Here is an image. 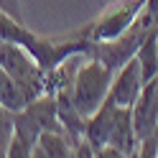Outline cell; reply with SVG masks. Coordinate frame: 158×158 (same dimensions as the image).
Segmentation results:
<instances>
[{
    "mask_svg": "<svg viewBox=\"0 0 158 158\" xmlns=\"http://www.w3.org/2000/svg\"><path fill=\"white\" fill-rule=\"evenodd\" d=\"M0 102H3V107L10 110V112H21V110H26V107L31 105L26 89L8 72L0 74Z\"/></svg>",
    "mask_w": 158,
    "mask_h": 158,
    "instance_id": "7",
    "label": "cell"
},
{
    "mask_svg": "<svg viewBox=\"0 0 158 158\" xmlns=\"http://www.w3.org/2000/svg\"><path fill=\"white\" fill-rule=\"evenodd\" d=\"M0 64H3V72H8L26 89V94H28L31 102L38 100L41 94H46V69L38 64L28 51H23L21 44L3 41V48H0Z\"/></svg>",
    "mask_w": 158,
    "mask_h": 158,
    "instance_id": "3",
    "label": "cell"
},
{
    "mask_svg": "<svg viewBox=\"0 0 158 158\" xmlns=\"http://www.w3.org/2000/svg\"><path fill=\"white\" fill-rule=\"evenodd\" d=\"M110 87H112V69L102 64L100 59H92L79 66V72L72 82V100L74 107L84 117H92L100 107L105 105L107 94H110Z\"/></svg>",
    "mask_w": 158,
    "mask_h": 158,
    "instance_id": "2",
    "label": "cell"
},
{
    "mask_svg": "<svg viewBox=\"0 0 158 158\" xmlns=\"http://www.w3.org/2000/svg\"><path fill=\"white\" fill-rule=\"evenodd\" d=\"M158 28V18L151 15L148 8H143L140 15L133 21V26L127 28L125 33H120L112 41H97V44H89V51L84 56H92V59H100L102 64H107L110 69H120L125 66L130 59L138 54V48L143 46L145 36Z\"/></svg>",
    "mask_w": 158,
    "mask_h": 158,
    "instance_id": "1",
    "label": "cell"
},
{
    "mask_svg": "<svg viewBox=\"0 0 158 158\" xmlns=\"http://www.w3.org/2000/svg\"><path fill=\"white\" fill-rule=\"evenodd\" d=\"M145 8L151 10V15H153V18H158V0H148Z\"/></svg>",
    "mask_w": 158,
    "mask_h": 158,
    "instance_id": "9",
    "label": "cell"
},
{
    "mask_svg": "<svg viewBox=\"0 0 158 158\" xmlns=\"http://www.w3.org/2000/svg\"><path fill=\"white\" fill-rule=\"evenodd\" d=\"M31 156H72V143L59 130H44Z\"/></svg>",
    "mask_w": 158,
    "mask_h": 158,
    "instance_id": "8",
    "label": "cell"
},
{
    "mask_svg": "<svg viewBox=\"0 0 158 158\" xmlns=\"http://www.w3.org/2000/svg\"><path fill=\"white\" fill-rule=\"evenodd\" d=\"M133 123H135V135L138 140L148 138L158 130V77L145 82L140 97L133 105Z\"/></svg>",
    "mask_w": 158,
    "mask_h": 158,
    "instance_id": "6",
    "label": "cell"
},
{
    "mask_svg": "<svg viewBox=\"0 0 158 158\" xmlns=\"http://www.w3.org/2000/svg\"><path fill=\"white\" fill-rule=\"evenodd\" d=\"M145 3L148 0H117V3H112L100 18H97V21H92L84 28H79L77 36H82L84 41H89V44L112 41V38H117L120 33H125L127 28L133 26V21L140 15Z\"/></svg>",
    "mask_w": 158,
    "mask_h": 158,
    "instance_id": "4",
    "label": "cell"
},
{
    "mask_svg": "<svg viewBox=\"0 0 158 158\" xmlns=\"http://www.w3.org/2000/svg\"><path fill=\"white\" fill-rule=\"evenodd\" d=\"M143 87H145V79H143L140 59L133 56L125 66H120L117 77L112 79V87H110V94H107V102L120 105V107H133L135 100L140 97Z\"/></svg>",
    "mask_w": 158,
    "mask_h": 158,
    "instance_id": "5",
    "label": "cell"
}]
</instances>
